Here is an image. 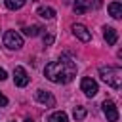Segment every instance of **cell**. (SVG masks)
I'll list each match as a JSON object with an SVG mask.
<instances>
[{
    "label": "cell",
    "mask_w": 122,
    "mask_h": 122,
    "mask_svg": "<svg viewBox=\"0 0 122 122\" xmlns=\"http://www.w3.org/2000/svg\"><path fill=\"white\" fill-rule=\"evenodd\" d=\"M25 122H34V120H30V118H27V120H25Z\"/></svg>",
    "instance_id": "cell-21"
},
{
    "label": "cell",
    "mask_w": 122,
    "mask_h": 122,
    "mask_svg": "<svg viewBox=\"0 0 122 122\" xmlns=\"http://www.w3.org/2000/svg\"><path fill=\"white\" fill-rule=\"evenodd\" d=\"M72 34H74L78 40H82V42H90V38H92V32H90V30H88V27H86V25H82V23L72 25Z\"/></svg>",
    "instance_id": "cell-7"
},
{
    "label": "cell",
    "mask_w": 122,
    "mask_h": 122,
    "mask_svg": "<svg viewBox=\"0 0 122 122\" xmlns=\"http://www.w3.org/2000/svg\"><path fill=\"white\" fill-rule=\"evenodd\" d=\"M53 44V34H44V46H51Z\"/></svg>",
    "instance_id": "cell-18"
},
{
    "label": "cell",
    "mask_w": 122,
    "mask_h": 122,
    "mask_svg": "<svg viewBox=\"0 0 122 122\" xmlns=\"http://www.w3.org/2000/svg\"><path fill=\"white\" fill-rule=\"evenodd\" d=\"M6 78H8V74H6V71L0 67V82H2V80H6Z\"/></svg>",
    "instance_id": "cell-20"
},
{
    "label": "cell",
    "mask_w": 122,
    "mask_h": 122,
    "mask_svg": "<svg viewBox=\"0 0 122 122\" xmlns=\"http://www.w3.org/2000/svg\"><path fill=\"white\" fill-rule=\"evenodd\" d=\"M101 4H103L101 0H88V2H86L88 10H90V8H101Z\"/></svg>",
    "instance_id": "cell-17"
},
{
    "label": "cell",
    "mask_w": 122,
    "mask_h": 122,
    "mask_svg": "<svg viewBox=\"0 0 122 122\" xmlns=\"http://www.w3.org/2000/svg\"><path fill=\"white\" fill-rule=\"evenodd\" d=\"M109 13H111L112 19H120V17H122V4H120V2L109 4Z\"/></svg>",
    "instance_id": "cell-10"
},
{
    "label": "cell",
    "mask_w": 122,
    "mask_h": 122,
    "mask_svg": "<svg viewBox=\"0 0 122 122\" xmlns=\"http://www.w3.org/2000/svg\"><path fill=\"white\" fill-rule=\"evenodd\" d=\"M36 101L46 107H55V97L46 90H36Z\"/></svg>",
    "instance_id": "cell-8"
},
{
    "label": "cell",
    "mask_w": 122,
    "mask_h": 122,
    "mask_svg": "<svg viewBox=\"0 0 122 122\" xmlns=\"http://www.w3.org/2000/svg\"><path fill=\"white\" fill-rule=\"evenodd\" d=\"M99 76L107 86H111L114 90H118L120 84H122V72H120L118 67H101L99 69Z\"/></svg>",
    "instance_id": "cell-2"
},
{
    "label": "cell",
    "mask_w": 122,
    "mask_h": 122,
    "mask_svg": "<svg viewBox=\"0 0 122 122\" xmlns=\"http://www.w3.org/2000/svg\"><path fill=\"white\" fill-rule=\"evenodd\" d=\"M72 10H74L76 13H84V11H88V6H86L84 2H76V4L72 6Z\"/></svg>",
    "instance_id": "cell-16"
},
{
    "label": "cell",
    "mask_w": 122,
    "mask_h": 122,
    "mask_svg": "<svg viewBox=\"0 0 122 122\" xmlns=\"http://www.w3.org/2000/svg\"><path fill=\"white\" fill-rule=\"evenodd\" d=\"M44 74L48 80H51L55 84H69L76 76V65L69 57H61L57 61L48 63L44 69Z\"/></svg>",
    "instance_id": "cell-1"
},
{
    "label": "cell",
    "mask_w": 122,
    "mask_h": 122,
    "mask_svg": "<svg viewBox=\"0 0 122 122\" xmlns=\"http://www.w3.org/2000/svg\"><path fill=\"white\" fill-rule=\"evenodd\" d=\"M4 44L10 50H21L23 48V36L17 30H6L4 34Z\"/></svg>",
    "instance_id": "cell-3"
},
{
    "label": "cell",
    "mask_w": 122,
    "mask_h": 122,
    "mask_svg": "<svg viewBox=\"0 0 122 122\" xmlns=\"http://www.w3.org/2000/svg\"><path fill=\"white\" fill-rule=\"evenodd\" d=\"M38 15H40L42 19H53V17H55V10L50 8V6H40V8H38Z\"/></svg>",
    "instance_id": "cell-11"
},
{
    "label": "cell",
    "mask_w": 122,
    "mask_h": 122,
    "mask_svg": "<svg viewBox=\"0 0 122 122\" xmlns=\"http://www.w3.org/2000/svg\"><path fill=\"white\" fill-rule=\"evenodd\" d=\"M4 4H6L8 10H19L27 4V0H4Z\"/></svg>",
    "instance_id": "cell-14"
},
{
    "label": "cell",
    "mask_w": 122,
    "mask_h": 122,
    "mask_svg": "<svg viewBox=\"0 0 122 122\" xmlns=\"http://www.w3.org/2000/svg\"><path fill=\"white\" fill-rule=\"evenodd\" d=\"M101 109H103V114L107 116L109 122H116L118 120V109H116V105L111 99H105L103 105H101Z\"/></svg>",
    "instance_id": "cell-5"
},
{
    "label": "cell",
    "mask_w": 122,
    "mask_h": 122,
    "mask_svg": "<svg viewBox=\"0 0 122 122\" xmlns=\"http://www.w3.org/2000/svg\"><path fill=\"white\" fill-rule=\"evenodd\" d=\"M103 38L107 40V44L109 46H112V44H116V40H118V32H116V29H112V27H103Z\"/></svg>",
    "instance_id": "cell-9"
},
{
    "label": "cell",
    "mask_w": 122,
    "mask_h": 122,
    "mask_svg": "<svg viewBox=\"0 0 122 122\" xmlns=\"http://www.w3.org/2000/svg\"><path fill=\"white\" fill-rule=\"evenodd\" d=\"M29 80H30V76L27 74V71H25L23 67H15V69H13V82H15V86L25 88V86L29 84Z\"/></svg>",
    "instance_id": "cell-6"
},
{
    "label": "cell",
    "mask_w": 122,
    "mask_h": 122,
    "mask_svg": "<svg viewBox=\"0 0 122 122\" xmlns=\"http://www.w3.org/2000/svg\"><path fill=\"white\" fill-rule=\"evenodd\" d=\"M6 105H8V97L0 93V107H6Z\"/></svg>",
    "instance_id": "cell-19"
},
{
    "label": "cell",
    "mask_w": 122,
    "mask_h": 122,
    "mask_svg": "<svg viewBox=\"0 0 122 122\" xmlns=\"http://www.w3.org/2000/svg\"><path fill=\"white\" fill-rule=\"evenodd\" d=\"M48 122H69V116H67V112L57 111V112H53V114L48 116Z\"/></svg>",
    "instance_id": "cell-12"
},
{
    "label": "cell",
    "mask_w": 122,
    "mask_h": 122,
    "mask_svg": "<svg viewBox=\"0 0 122 122\" xmlns=\"http://www.w3.org/2000/svg\"><path fill=\"white\" fill-rule=\"evenodd\" d=\"M72 116H74V120H76V122L84 120V118H86V107L76 105V107H74V111H72Z\"/></svg>",
    "instance_id": "cell-13"
},
{
    "label": "cell",
    "mask_w": 122,
    "mask_h": 122,
    "mask_svg": "<svg viewBox=\"0 0 122 122\" xmlns=\"http://www.w3.org/2000/svg\"><path fill=\"white\" fill-rule=\"evenodd\" d=\"M80 88H82V92H84L88 97H93V95H97V92H99V86H97V82H95L93 78H90V76L82 78V82H80Z\"/></svg>",
    "instance_id": "cell-4"
},
{
    "label": "cell",
    "mask_w": 122,
    "mask_h": 122,
    "mask_svg": "<svg viewBox=\"0 0 122 122\" xmlns=\"http://www.w3.org/2000/svg\"><path fill=\"white\" fill-rule=\"evenodd\" d=\"M40 30H42V27H38V25H30V27H25L23 29V32L27 36H36V34H40Z\"/></svg>",
    "instance_id": "cell-15"
}]
</instances>
